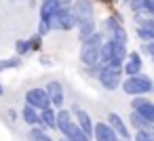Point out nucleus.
Segmentation results:
<instances>
[{"label":"nucleus","mask_w":154,"mask_h":141,"mask_svg":"<svg viewBox=\"0 0 154 141\" xmlns=\"http://www.w3.org/2000/svg\"><path fill=\"white\" fill-rule=\"evenodd\" d=\"M47 137H49L47 135V128H42L40 124H34L28 130V141H45Z\"/></svg>","instance_id":"obj_24"},{"label":"nucleus","mask_w":154,"mask_h":141,"mask_svg":"<svg viewBox=\"0 0 154 141\" xmlns=\"http://www.w3.org/2000/svg\"><path fill=\"white\" fill-rule=\"evenodd\" d=\"M99 70H101V63H91V65H85V76H89V78H97Z\"/></svg>","instance_id":"obj_28"},{"label":"nucleus","mask_w":154,"mask_h":141,"mask_svg":"<svg viewBox=\"0 0 154 141\" xmlns=\"http://www.w3.org/2000/svg\"><path fill=\"white\" fill-rule=\"evenodd\" d=\"M120 26H122V17H120L118 13H114L112 17H106V19L101 21V34H103L106 38H112Z\"/></svg>","instance_id":"obj_14"},{"label":"nucleus","mask_w":154,"mask_h":141,"mask_svg":"<svg viewBox=\"0 0 154 141\" xmlns=\"http://www.w3.org/2000/svg\"><path fill=\"white\" fill-rule=\"evenodd\" d=\"M129 57V51H127V46H122V44H116V49H114V55H112V59H110V63L108 65H116V68H122V63H125V59Z\"/></svg>","instance_id":"obj_22"},{"label":"nucleus","mask_w":154,"mask_h":141,"mask_svg":"<svg viewBox=\"0 0 154 141\" xmlns=\"http://www.w3.org/2000/svg\"><path fill=\"white\" fill-rule=\"evenodd\" d=\"M28 7L30 9H36V0H28Z\"/></svg>","instance_id":"obj_34"},{"label":"nucleus","mask_w":154,"mask_h":141,"mask_svg":"<svg viewBox=\"0 0 154 141\" xmlns=\"http://www.w3.org/2000/svg\"><path fill=\"white\" fill-rule=\"evenodd\" d=\"M103 2H106V4H114V0H103Z\"/></svg>","instance_id":"obj_37"},{"label":"nucleus","mask_w":154,"mask_h":141,"mask_svg":"<svg viewBox=\"0 0 154 141\" xmlns=\"http://www.w3.org/2000/svg\"><path fill=\"white\" fill-rule=\"evenodd\" d=\"M72 112H74V120H76V124L87 133V137H91V139H93V128H95V124H93L91 116H89L85 110H80V105H78V103H74V105H72Z\"/></svg>","instance_id":"obj_10"},{"label":"nucleus","mask_w":154,"mask_h":141,"mask_svg":"<svg viewBox=\"0 0 154 141\" xmlns=\"http://www.w3.org/2000/svg\"><path fill=\"white\" fill-rule=\"evenodd\" d=\"M15 51H17V55H19V57H28V55H32L34 51H32L30 38H19V40L15 42Z\"/></svg>","instance_id":"obj_25"},{"label":"nucleus","mask_w":154,"mask_h":141,"mask_svg":"<svg viewBox=\"0 0 154 141\" xmlns=\"http://www.w3.org/2000/svg\"><path fill=\"white\" fill-rule=\"evenodd\" d=\"M129 120H131V126H133L135 130H150V128H152V124H150V122H148L139 112H135V110H131Z\"/></svg>","instance_id":"obj_20"},{"label":"nucleus","mask_w":154,"mask_h":141,"mask_svg":"<svg viewBox=\"0 0 154 141\" xmlns=\"http://www.w3.org/2000/svg\"><path fill=\"white\" fill-rule=\"evenodd\" d=\"M72 15L76 17V21H85V19H91L95 17V7H93V0H74L72 7H70Z\"/></svg>","instance_id":"obj_8"},{"label":"nucleus","mask_w":154,"mask_h":141,"mask_svg":"<svg viewBox=\"0 0 154 141\" xmlns=\"http://www.w3.org/2000/svg\"><path fill=\"white\" fill-rule=\"evenodd\" d=\"M150 133H152V135H154V126H152V128H150Z\"/></svg>","instance_id":"obj_39"},{"label":"nucleus","mask_w":154,"mask_h":141,"mask_svg":"<svg viewBox=\"0 0 154 141\" xmlns=\"http://www.w3.org/2000/svg\"><path fill=\"white\" fill-rule=\"evenodd\" d=\"M59 7L61 9H70L72 7V0H59Z\"/></svg>","instance_id":"obj_32"},{"label":"nucleus","mask_w":154,"mask_h":141,"mask_svg":"<svg viewBox=\"0 0 154 141\" xmlns=\"http://www.w3.org/2000/svg\"><path fill=\"white\" fill-rule=\"evenodd\" d=\"M114 49H116V42H114L112 38L103 40V44H101V59H99L101 65H108V63H110V59H112V55H114Z\"/></svg>","instance_id":"obj_21"},{"label":"nucleus","mask_w":154,"mask_h":141,"mask_svg":"<svg viewBox=\"0 0 154 141\" xmlns=\"http://www.w3.org/2000/svg\"><path fill=\"white\" fill-rule=\"evenodd\" d=\"M122 93H127L129 97H135V95H150L154 91V80L146 74H133L129 78L122 80Z\"/></svg>","instance_id":"obj_2"},{"label":"nucleus","mask_w":154,"mask_h":141,"mask_svg":"<svg viewBox=\"0 0 154 141\" xmlns=\"http://www.w3.org/2000/svg\"><path fill=\"white\" fill-rule=\"evenodd\" d=\"M135 34L141 42H150L154 40V17L152 15H146V13H139L135 15Z\"/></svg>","instance_id":"obj_5"},{"label":"nucleus","mask_w":154,"mask_h":141,"mask_svg":"<svg viewBox=\"0 0 154 141\" xmlns=\"http://www.w3.org/2000/svg\"><path fill=\"white\" fill-rule=\"evenodd\" d=\"M97 80L99 84L106 88V91H116L120 84H122V68H116V65H101L99 74H97Z\"/></svg>","instance_id":"obj_3"},{"label":"nucleus","mask_w":154,"mask_h":141,"mask_svg":"<svg viewBox=\"0 0 154 141\" xmlns=\"http://www.w3.org/2000/svg\"><path fill=\"white\" fill-rule=\"evenodd\" d=\"M131 110L139 112V114L154 126V101L146 99V95H135V97L131 99Z\"/></svg>","instance_id":"obj_7"},{"label":"nucleus","mask_w":154,"mask_h":141,"mask_svg":"<svg viewBox=\"0 0 154 141\" xmlns=\"http://www.w3.org/2000/svg\"><path fill=\"white\" fill-rule=\"evenodd\" d=\"M47 93H49V99H51V105L53 107H63V101H66V93H63V86L59 80H49L45 84Z\"/></svg>","instance_id":"obj_9"},{"label":"nucleus","mask_w":154,"mask_h":141,"mask_svg":"<svg viewBox=\"0 0 154 141\" xmlns=\"http://www.w3.org/2000/svg\"><path fill=\"white\" fill-rule=\"evenodd\" d=\"M7 116H9V118H11L13 122L17 120V112H15V110H9V112H7Z\"/></svg>","instance_id":"obj_33"},{"label":"nucleus","mask_w":154,"mask_h":141,"mask_svg":"<svg viewBox=\"0 0 154 141\" xmlns=\"http://www.w3.org/2000/svg\"><path fill=\"white\" fill-rule=\"evenodd\" d=\"M49 23H51V32H53V30H55V32H70V30H74V28L78 26V21H76V17L72 15L70 9H59V11L49 19Z\"/></svg>","instance_id":"obj_4"},{"label":"nucleus","mask_w":154,"mask_h":141,"mask_svg":"<svg viewBox=\"0 0 154 141\" xmlns=\"http://www.w3.org/2000/svg\"><path fill=\"white\" fill-rule=\"evenodd\" d=\"M49 32H51V23H49V21H42V19H40V23H38V34H40V36L45 38V36H47Z\"/></svg>","instance_id":"obj_30"},{"label":"nucleus","mask_w":154,"mask_h":141,"mask_svg":"<svg viewBox=\"0 0 154 141\" xmlns=\"http://www.w3.org/2000/svg\"><path fill=\"white\" fill-rule=\"evenodd\" d=\"M80 61L82 65H91V63H99L101 59V44H103V34L101 32H93L85 42H80Z\"/></svg>","instance_id":"obj_1"},{"label":"nucleus","mask_w":154,"mask_h":141,"mask_svg":"<svg viewBox=\"0 0 154 141\" xmlns=\"http://www.w3.org/2000/svg\"><path fill=\"white\" fill-rule=\"evenodd\" d=\"M26 103L34 105L36 110H45V107H51V99H49V93L45 86H34L26 93Z\"/></svg>","instance_id":"obj_6"},{"label":"nucleus","mask_w":154,"mask_h":141,"mask_svg":"<svg viewBox=\"0 0 154 141\" xmlns=\"http://www.w3.org/2000/svg\"><path fill=\"white\" fill-rule=\"evenodd\" d=\"M93 139L95 141H120V137L114 133V128L108 124V122H97L95 128H93Z\"/></svg>","instance_id":"obj_11"},{"label":"nucleus","mask_w":154,"mask_h":141,"mask_svg":"<svg viewBox=\"0 0 154 141\" xmlns=\"http://www.w3.org/2000/svg\"><path fill=\"white\" fill-rule=\"evenodd\" d=\"M21 68V57L15 55V57H7V59H0V74L7 72V70H19Z\"/></svg>","instance_id":"obj_23"},{"label":"nucleus","mask_w":154,"mask_h":141,"mask_svg":"<svg viewBox=\"0 0 154 141\" xmlns=\"http://www.w3.org/2000/svg\"><path fill=\"white\" fill-rule=\"evenodd\" d=\"M112 128H114V133L120 137V139H131V133H129V126L125 124V120L120 118V114H116V112H110L108 114V120H106Z\"/></svg>","instance_id":"obj_12"},{"label":"nucleus","mask_w":154,"mask_h":141,"mask_svg":"<svg viewBox=\"0 0 154 141\" xmlns=\"http://www.w3.org/2000/svg\"><path fill=\"white\" fill-rule=\"evenodd\" d=\"M45 141H53V139H51V137H47V139H45Z\"/></svg>","instance_id":"obj_38"},{"label":"nucleus","mask_w":154,"mask_h":141,"mask_svg":"<svg viewBox=\"0 0 154 141\" xmlns=\"http://www.w3.org/2000/svg\"><path fill=\"white\" fill-rule=\"evenodd\" d=\"M59 9H61V7H59V0H42V2H40V9H38L40 19H42V21H49Z\"/></svg>","instance_id":"obj_16"},{"label":"nucleus","mask_w":154,"mask_h":141,"mask_svg":"<svg viewBox=\"0 0 154 141\" xmlns=\"http://www.w3.org/2000/svg\"><path fill=\"white\" fill-rule=\"evenodd\" d=\"M112 40L116 42V44H122V46H127V42H129V36H127V30L120 26L118 30H116V34L112 36Z\"/></svg>","instance_id":"obj_27"},{"label":"nucleus","mask_w":154,"mask_h":141,"mask_svg":"<svg viewBox=\"0 0 154 141\" xmlns=\"http://www.w3.org/2000/svg\"><path fill=\"white\" fill-rule=\"evenodd\" d=\"M40 63H42V65H51L53 61H51V57H47V55H40Z\"/></svg>","instance_id":"obj_31"},{"label":"nucleus","mask_w":154,"mask_h":141,"mask_svg":"<svg viewBox=\"0 0 154 141\" xmlns=\"http://www.w3.org/2000/svg\"><path fill=\"white\" fill-rule=\"evenodd\" d=\"M72 124H74V116L70 114V110L59 107L57 110V130H61V135H66Z\"/></svg>","instance_id":"obj_17"},{"label":"nucleus","mask_w":154,"mask_h":141,"mask_svg":"<svg viewBox=\"0 0 154 141\" xmlns=\"http://www.w3.org/2000/svg\"><path fill=\"white\" fill-rule=\"evenodd\" d=\"M5 95V86H2V82H0V97Z\"/></svg>","instance_id":"obj_35"},{"label":"nucleus","mask_w":154,"mask_h":141,"mask_svg":"<svg viewBox=\"0 0 154 141\" xmlns=\"http://www.w3.org/2000/svg\"><path fill=\"white\" fill-rule=\"evenodd\" d=\"M38 124L47 130H57V112L53 110V105L40 110V122Z\"/></svg>","instance_id":"obj_15"},{"label":"nucleus","mask_w":154,"mask_h":141,"mask_svg":"<svg viewBox=\"0 0 154 141\" xmlns=\"http://www.w3.org/2000/svg\"><path fill=\"white\" fill-rule=\"evenodd\" d=\"M129 9L133 11V15H139V13H146V0H129Z\"/></svg>","instance_id":"obj_26"},{"label":"nucleus","mask_w":154,"mask_h":141,"mask_svg":"<svg viewBox=\"0 0 154 141\" xmlns=\"http://www.w3.org/2000/svg\"><path fill=\"white\" fill-rule=\"evenodd\" d=\"M30 44H32V51H40V46H42V36L36 32L34 36H30Z\"/></svg>","instance_id":"obj_29"},{"label":"nucleus","mask_w":154,"mask_h":141,"mask_svg":"<svg viewBox=\"0 0 154 141\" xmlns=\"http://www.w3.org/2000/svg\"><path fill=\"white\" fill-rule=\"evenodd\" d=\"M76 28H78V40H80V42H85L93 32H97V23H95V19H93V17H91V19L80 21Z\"/></svg>","instance_id":"obj_18"},{"label":"nucleus","mask_w":154,"mask_h":141,"mask_svg":"<svg viewBox=\"0 0 154 141\" xmlns=\"http://www.w3.org/2000/svg\"><path fill=\"white\" fill-rule=\"evenodd\" d=\"M143 68V61H141V55L139 53H129V57L125 59L122 63V72L127 76H133V74H139Z\"/></svg>","instance_id":"obj_13"},{"label":"nucleus","mask_w":154,"mask_h":141,"mask_svg":"<svg viewBox=\"0 0 154 141\" xmlns=\"http://www.w3.org/2000/svg\"><path fill=\"white\" fill-rule=\"evenodd\" d=\"M21 118H23V122H26V124L34 126V124H38V122H40V110H36L34 105L26 103V105L21 107Z\"/></svg>","instance_id":"obj_19"},{"label":"nucleus","mask_w":154,"mask_h":141,"mask_svg":"<svg viewBox=\"0 0 154 141\" xmlns=\"http://www.w3.org/2000/svg\"><path fill=\"white\" fill-rule=\"evenodd\" d=\"M9 2H13V4H17V2H23V0H9Z\"/></svg>","instance_id":"obj_36"}]
</instances>
